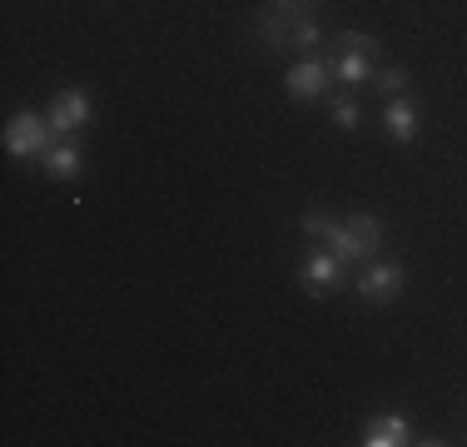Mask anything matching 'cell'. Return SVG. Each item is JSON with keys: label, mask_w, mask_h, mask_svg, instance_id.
Instances as JSON below:
<instances>
[{"label": "cell", "mask_w": 467, "mask_h": 447, "mask_svg": "<svg viewBox=\"0 0 467 447\" xmlns=\"http://www.w3.org/2000/svg\"><path fill=\"white\" fill-rule=\"evenodd\" d=\"M422 130V109L413 95H398V99H383V140L393 144H413Z\"/></svg>", "instance_id": "obj_9"}, {"label": "cell", "mask_w": 467, "mask_h": 447, "mask_svg": "<svg viewBox=\"0 0 467 447\" xmlns=\"http://www.w3.org/2000/svg\"><path fill=\"white\" fill-rule=\"evenodd\" d=\"M403 288H408V268L398 264V259H383V254H378V259L363 268L358 278H353V294H358L368 308L398 304V298H403Z\"/></svg>", "instance_id": "obj_2"}, {"label": "cell", "mask_w": 467, "mask_h": 447, "mask_svg": "<svg viewBox=\"0 0 467 447\" xmlns=\"http://www.w3.org/2000/svg\"><path fill=\"white\" fill-rule=\"evenodd\" d=\"M55 140H60V134H55L50 115H36V109H20L5 125V154L10 160H40Z\"/></svg>", "instance_id": "obj_4"}, {"label": "cell", "mask_w": 467, "mask_h": 447, "mask_svg": "<svg viewBox=\"0 0 467 447\" xmlns=\"http://www.w3.org/2000/svg\"><path fill=\"white\" fill-rule=\"evenodd\" d=\"M328 109H333V115H328V120H333V130H343V134H353V130L363 125V105H358V99H353L343 85H333V89H328Z\"/></svg>", "instance_id": "obj_12"}, {"label": "cell", "mask_w": 467, "mask_h": 447, "mask_svg": "<svg viewBox=\"0 0 467 447\" xmlns=\"http://www.w3.org/2000/svg\"><path fill=\"white\" fill-rule=\"evenodd\" d=\"M328 65H333V85L363 89V85H373V75H378L383 60H373V55H363V50H348V45H333Z\"/></svg>", "instance_id": "obj_7"}, {"label": "cell", "mask_w": 467, "mask_h": 447, "mask_svg": "<svg viewBox=\"0 0 467 447\" xmlns=\"http://www.w3.org/2000/svg\"><path fill=\"white\" fill-rule=\"evenodd\" d=\"M328 89H333V65H328V55H304V60L288 65L284 95L294 99V105H314V99H324Z\"/></svg>", "instance_id": "obj_5"}, {"label": "cell", "mask_w": 467, "mask_h": 447, "mask_svg": "<svg viewBox=\"0 0 467 447\" xmlns=\"http://www.w3.org/2000/svg\"><path fill=\"white\" fill-rule=\"evenodd\" d=\"M328 249L338 254L343 264H373L383 254V219L378 214H348L333 224Z\"/></svg>", "instance_id": "obj_1"}, {"label": "cell", "mask_w": 467, "mask_h": 447, "mask_svg": "<svg viewBox=\"0 0 467 447\" xmlns=\"http://www.w3.org/2000/svg\"><path fill=\"white\" fill-rule=\"evenodd\" d=\"M373 89H378V95H383V99H398V95H408V89H413V75H408L403 70V65H378V75H373Z\"/></svg>", "instance_id": "obj_14"}, {"label": "cell", "mask_w": 467, "mask_h": 447, "mask_svg": "<svg viewBox=\"0 0 467 447\" xmlns=\"http://www.w3.org/2000/svg\"><path fill=\"white\" fill-rule=\"evenodd\" d=\"M46 115H50V125H55V134H60V140H75V134H80V130L95 120V105H90V95H85L80 85H70V89H60V95L50 99Z\"/></svg>", "instance_id": "obj_6"}, {"label": "cell", "mask_w": 467, "mask_h": 447, "mask_svg": "<svg viewBox=\"0 0 467 447\" xmlns=\"http://www.w3.org/2000/svg\"><path fill=\"white\" fill-rule=\"evenodd\" d=\"M343 284H348V264H343L333 249H308L304 259H298V288H304L314 304L333 298Z\"/></svg>", "instance_id": "obj_3"}, {"label": "cell", "mask_w": 467, "mask_h": 447, "mask_svg": "<svg viewBox=\"0 0 467 447\" xmlns=\"http://www.w3.org/2000/svg\"><path fill=\"white\" fill-rule=\"evenodd\" d=\"M318 45H324V26H318L314 16H298V20H294V36H288V50L304 60V55H314Z\"/></svg>", "instance_id": "obj_13"}, {"label": "cell", "mask_w": 467, "mask_h": 447, "mask_svg": "<svg viewBox=\"0 0 467 447\" xmlns=\"http://www.w3.org/2000/svg\"><path fill=\"white\" fill-rule=\"evenodd\" d=\"M274 10H284V16H314L318 0H269Z\"/></svg>", "instance_id": "obj_17"}, {"label": "cell", "mask_w": 467, "mask_h": 447, "mask_svg": "<svg viewBox=\"0 0 467 447\" xmlns=\"http://www.w3.org/2000/svg\"><path fill=\"white\" fill-rule=\"evenodd\" d=\"M333 224H338V214H328V209H308V214L298 219V234H304V239H328Z\"/></svg>", "instance_id": "obj_15"}, {"label": "cell", "mask_w": 467, "mask_h": 447, "mask_svg": "<svg viewBox=\"0 0 467 447\" xmlns=\"http://www.w3.org/2000/svg\"><path fill=\"white\" fill-rule=\"evenodd\" d=\"M40 170L50 179H60V184H75V179L85 174V150L75 140H55L46 154H40Z\"/></svg>", "instance_id": "obj_10"}, {"label": "cell", "mask_w": 467, "mask_h": 447, "mask_svg": "<svg viewBox=\"0 0 467 447\" xmlns=\"http://www.w3.org/2000/svg\"><path fill=\"white\" fill-rule=\"evenodd\" d=\"M413 438L418 432H413V422H408L403 412H373V418L358 428L363 447H408Z\"/></svg>", "instance_id": "obj_8"}, {"label": "cell", "mask_w": 467, "mask_h": 447, "mask_svg": "<svg viewBox=\"0 0 467 447\" xmlns=\"http://www.w3.org/2000/svg\"><path fill=\"white\" fill-rule=\"evenodd\" d=\"M294 20L298 16H284V10L264 5L259 16H254V40H259L269 55H284L288 50V36H294Z\"/></svg>", "instance_id": "obj_11"}, {"label": "cell", "mask_w": 467, "mask_h": 447, "mask_svg": "<svg viewBox=\"0 0 467 447\" xmlns=\"http://www.w3.org/2000/svg\"><path fill=\"white\" fill-rule=\"evenodd\" d=\"M338 45H348V50H363V55H373V60H383V45H378L368 30H343Z\"/></svg>", "instance_id": "obj_16"}]
</instances>
